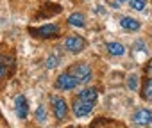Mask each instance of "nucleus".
I'll list each match as a JSON object with an SVG mask.
<instances>
[{
  "mask_svg": "<svg viewBox=\"0 0 152 128\" xmlns=\"http://www.w3.org/2000/svg\"><path fill=\"white\" fill-rule=\"evenodd\" d=\"M52 105H54V116H56V119H64V117H66V112H68L66 101H64L63 98L54 96V98H52Z\"/></svg>",
  "mask_w": 152,
  "mask_h": 128,
  "instance_id": "7",
  "label": "nucleus"
},
{
  "mask_svg": "<svg viewBox=\"0 0 152 128\" xmlns=\"http://www.w3.org/2000/svg\"><path fill=\"white\" fill-rule=\"evenodd\" d=\"M120 27H124L125 30H138L140 29V22L131 18V16H124V18H120Z\"/></svg>",
  "mask_w": 152,
  "mask_h": 128,
  "instance_id": "9",
  "label": "nucleus"
},
{
  "mask_svg": "<svg viewBox=\"0 0 152 128\" xmlns=\"http://www.w3.org/2000/svg\"><path fill=\"white\" fill-rule=\"evenodd\" d=\"M143 98L148 100V101H152V78H148L147 84H145V87H143Z\"/></svg>",
  "mask_w": 152,
  "mask_h": 128,
  "instance_id": "13",
  "label": "nucleus"
},
{
  "mask_svg": "<svg viewBox=\"0 0 152 128\" xmlns=\"http://www.w3.org/2000/svg\"><path fill=\"white\" fill-rule=\"evenodd\" d=\"M97 98H99V94H97L95 89H83V91L79 93V100L88 101V103H95Z\"/></svg>",
  "mask_w": 152,
  "mask_h": 128,
  "instance_id": "10",
  "label": "nucleus"
},
{
  "mask_svg": "<svg viewBox=\"0 0 152 128\" xmlns=\"http://www.w3.org/2000/svg\"><path fill=\"white\" fill-rule=\"evenodd\" d=\"M93 105L95 103H88V101H83V100L77 98L73 101V114L77 117H84V116H88L93 110Z\"/></svg>",
  "mask_w": 152,
  "mask_h": 128,
  "instance_id": "4",
  "label": "nucleus"
},
{
  "mask_svg": "<svg viewBox=\"0 0 152 128\" xmlns=\"http://www.w3.org/2000/svg\"><path fill=\"white\" fill-rule=\"evenodd\" d=\"M77 80H75L70 73H63V75H59L57 77V80H56V87L57 89H63V91H70V89H75L77 87Z\"/></svg>",
  "mask_w": 152,
  "mask_h": 128,
  "instance_id": "3",
  "label": "nucleus"
},
{
  "mask_svg": "<svg viewBox=\"0 0 152 128\" xmlns=\"http://www.w3.org/2000/svg\"><path fill=\"white\" fill-rule=\"evenodd\" d=\"M106 48H107V52H109L111 55H116V57L125 53V46H124L122 43H115V41H111V43L106 45Z\"/></svg>",
  "mask_w": 152,
  "mask_h": 128,
  "instance_id": "11",
  "label": "nucleus"
},
{
  "mask_svg": "<svg viewBox=\"0 0 152 128\" xmlns=\"http://www.w3.org/2000/svg\"><path fill=\"white\" fill-rule=\"evenodd\" d=\"M31 32L34 36H38V37H52V36H56L59 32V27L54 25V23H48V25H43L39 29H31Z\"/></svg>",
  "mask_w": 152,
  "mask_h": 128,
  "instance_id": "5",
  "label": "nucleus"
},
{
  "mask_svg": "<svg viewBox=\"0 0 152 128\" xmlns=\"http://www.w3.org/2000/svg\"><path fill=\"white\" fill-rule=\"evenodd\" d=\"M4 73H6V68H4V62H2V59H0V78L4 77Z\"/></svg>",
  "mask_w": 152,
  "mask_h": 128,
  "instance_id": "19",
  "label": "nucleus"
},
{
  "mask_svg": "<svg viewBox=\"0 0 152 128\" xmlns=\"http://www.w3.org/2000/svg\"><path fill=\"white\" fill-rule=\"evenodd\" d=\"M147 71H148V75H150V77H152V60H150V62H148V68H147Z\"/></svg>",
  "mask_w": 152,
  "mask_h": 128,
  "instance_id": "20",
  "label": "nucleus"
},
{
  "mask_svg": "<svg viewBox=\"0 0 152 128\" xmlns=\"http://www.w3.org/2000/svg\"><path fill=\"white\" fill-rule=\"evenodd\" d=\"M138 84H140L138 75H129V77H127V87H129L131 91H136V89H138Z\"/></svg>",
  "mask_w": 152,
  "mask_h": 128,
  "instance_id": "14",
  "label": "nucleus"
},
{
  "mask_svg": "<svg viewBox=\"0 0 152 128\" xmlns=\"http://www.w3.org/2000/svg\"><path fill=\"white\" fill-rule=\"evenodd\" d=\"M132 121H134L138 126H147V124H150V121H152V112H150L148 109H140V110L134 112Z\"/></svg>",
  "mask_w": 152,
  "mask_h": 128,
  "instance_id": "6",
  "label": "nucleus"
},
{
  "mask_svg": "<svg viewBox=\"0 0 152 128\" xmlns=\"http://www.w3.org/2000/svg\"><path fill=\"white\" fill-rule=\"evenodd\" d=\"M57 64H59V57H57V55H50V57L47 59V64H45V66H47L48 70H54Z\"/></svg>",
  "mask_w": 152,
  "mask_h": 128,
  "instance_id": "17",
  "label": "nucleus"
},
{
  "mask_svg": "<svg viewBox=\"0 0 152 128\" xmlns=\"http://www.w3.org/2000/svg\"><path fill=\"white\" fill-rule=\"evenodd\" d=\"M125 2H127V0H111V6H113L115 9H118V7H120L122 4H125Z\"/></svg>",
  "mask_w": 152,
  "mask_h": 128,
  "instance_id": "18",
  "label": "nucleus"
},
{
  "mask_svg": "<svg viewBox=\"0 0 152 128\" xmlns=\"http://www.w3.org/2000/svg\"><path fill=\"white\" fill-rule=\"evenodd\" d=\"M84 46H86V41H84L81 36H70V37H66V41H64V48H66L68 52H72V53L83 52Z\"/></svg>",
  "mask_w": 152,
  "mask_h": 128,
  "instance_id": "2",
  "label": "nucleus"
},
{
  "mask_svg": "<svg viewBox=\"0 0 152 128\" xmlns=\"http://www.w3.org/2000/svg\"><path fill=\"white\" fill-rule=\"evenodd\" d=\"M68 23L72 25V27H84V14L83 13H73V14H70L68 16Z\"/></svg>",
  "mask_w": 152,
  "mask_h": 128,
  "instance_id": "12",
  "label": "nucleus"
},
{
  "mask_svg": "<svg viewBox=\"0 0 152 128\" xmlns=\"http://www.w3.org/2000/svg\"><path fill=\"white\" fill-rule=\"evenodd\" d=\"M36 119H38L39 123H45V121H47V112H45V107H43V105H39V107L36 109Z\"/></svg>",
  "mask_w": 152,
  "mask_h": 128,
  "instance_id": "16",
  "label": "nucleus"
},
{
  "mask_svg": "<svg viewBox=\"0 0 152 128\" xmlns=\"http://www.w3.org/2000/svg\"><path fill=\"white\" fill-rule=\"evenodd\" d=\"M70 75L77 80L79 84H86L91 80V68L88 66L86 62H79V64H73L70 68Z\"/></svg>",
  "mask_w": 152,
  "mask_h": 128,
  "instance_id": "1",
  "label": "nucleus"
},
{
  "mask_svg": "<svg viewBox=\"0 0 152 128\" xmlns=\"http://www.w3.org/2000/svg\"><path fill=\"white\" fill-rule=\"evenodd\" d=\"M15 107H16V116H18L20 119H25V117L29 116V107H27V100H25L23 94L16 96V100H15Z\"/></svg>",
  "mask_w": 152,
  "mask_h": 128,
  "instance_id": "8",
  "label": "nucleus"
},
{
  "mask_svg": "<svg viewBox=\"0 0 152 128\" xmlns=\"http://www.w3.org/2000/svg\"><path fill=\"white\" fill-rule=\"evenodd\" d=\"M129 2H131V7L134 11H143L147 6V0H129Z\"/></svg>",
  "mask_w": 152,
  "mask_h": 128,
  "instance_id": "15",
  "label": "nucleus"
}]
</instances>
